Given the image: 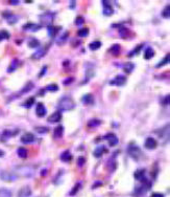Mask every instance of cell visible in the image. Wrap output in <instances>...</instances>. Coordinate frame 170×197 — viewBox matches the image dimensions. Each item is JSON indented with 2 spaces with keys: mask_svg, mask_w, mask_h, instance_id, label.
Listing matches in <instances>:
<instances>
[{
  "mask_svg": "<svg viewBox=\"0 0 170 197\" xmlns=\"http://www.w3.org/2000/svg\"><path fill=\"white\" fill-rule=\"evenodd\" d=\"M56 107H58L60 112L70 111V110L75 108V103L70 96H63V98H61L60 100H59Z\"/></svg>",
  "mask_w": 170,
  "mask_h": 197,
  "instance_id": "6da1fadb",
  "label": "cell"
},
{
  "mask_svg": "<svg viewBox=\"0 0 170 197\" xmlns=\"http://www.w3.org/2000/svg\"><path fill=\"white\" fill-rule=\"evenodd\" d=\"M14 173L19 177H32L34 174V169L30 166H17L14 170Z\"/></svg>",
  "mask_w": 170,
  "mask_h": 197,
  "instance_id": "7a4b0ae2",
  "label": "cell"
},
{
  "mask_svg": "<svg viewBox=\"0 0 170 197\" xmlns=\"http://www.w3.org/2000/svg\"><path fill=\"white\" fill-rule=\"evenodd\" d=\"M128 154L135 161H139L140 157L142 156V151L141 149L135 144H130L128 147Z\"/></svg>",
  "mask_w": 170,
  "mask_h": 197,
  "instance_id": "3957f363",
  "label": "cell"
},
{
  "mask_svg": "<svg viewBox=\"0 0 170 197\" xmlns=\"http://www.w3.org/2000/svg\"><path fill=\"white\" fill-rule=\"evenodd\" d=\"M53 18H54V14L50 13V12H46V13L42 14L40 16V20L44 25L49 26L53 21Z\"/></svg>",
  "mask_w": 170,
  "mask_h": 197,
  "instance_id": "277c9868",
  "label": "cell"
},
{
  "mask_svg": "<svg viewBox=\"0 0 170 197\" xmlns=\"http://www.w3.org/2000/svg\"><path fill=\"white\" fill-rule=\"evenodd\" d=\"M0 178H1V180H4V181H15V180H17L18 176L14 172L2 171L0 173Z\"/></svg>",
  "mask_w": 170,
  "mask_h": 197,
  "instance_id": "5b68a950",
  "label": "cell"
},
{
  "mask_svg": "<svg viewBox=\"0 0 170 197\" xmlns=\"http://www.w3.org/2000/svg\"><path fill=\"white\" fill-rule=\"evenodd\" d=\"M18 132H19V130L18 129H5L4 131H3L2 133H1V141H7V139H10L11 137L15 136V135L18 134Z\"/></svg>",
  "mask_w": 170,
  "mask_h": 197,
  "instance_id": "8992f818",
  "label": "cell"
},
{
  "mask_svg": "<svg viewBox=\"0 0 170 197\" xmlns=\"http://www.w3.org/2000/svg\"><path fill=\"white\" fill-rule=\"evenodd\" d=\"M126 83V78L122 75L116 76L112 81H110V85H115V86H123Z\"/></svg>",
  "mask_w": 170,
  "mask_h": 197,
  "instance_id": "52a82bcc",
  "label": "cell"
},
{
  "mask_svg": "<svg viewBox=\"0 0 170 197\" xmlns=\"http://www.w3.org/2000/svg\"><path fill=\"white\" fill-rule=\"evenodd\" d=\"M103 139H106V141H108V146H111V147L116 146L118 144V137L115 133H112V132L108 133V134H106L103 136Z\"/></svg>",
  "mask_w": 170,
  "mask_h": 197,
  "instance_id": "ba28073f",
  "label": "cell"
},
{
  "mask_svg": "<svg viewBox=\"0 0 170 197\" xmlns=\"http://www.w3.org/2000/svg\"><path fill=\"white\" fill-rule=\"evenodd\" d=\"M146 172H145V169H140V170H137L136 172H135L134 176L135 178H136L137 180H139V181H142L143 184H145V182H147V178H146Z\"/></svg>",
  "mask_w": 170,
  "mask_h": 197,
  "instance_id": "9c48e42d",
  "label": "cell"
},
{
  "mask_svg": "<svg viewBox=\"0 0 170 197\" xmlns=\"http://www.w3.org/2000/svg\"><path fill=\"white\" fill-rule=\"evenodd\" d=\"M147 182H145V184H143L141 187H139V188L136 189V191H135L134 194L136 195V197H141L142 195H144L145 193H147V191L149 190V187H150V184H146Z\"/></svg>",
  "mask_w": 170,
  "mask_h": 197,
  "instance_id": "30bf717a",
  "label": "cell"
},
{
  "mask_svg": "<svg viewBox=\"0 0 170 197\" xmlns=\"http://www.w3.org/2000/svg\"><path fill=\"white\" fill-rule=\"evenodd\" d=\"M144 146L146 149H148V150H153V149H155L158 146V141H155L153 137H147L146 139H145L144 141Z\"/></svg>",
  "mask_w": 170,
  "mask_h": 197,
  "instance_id": "8fae6325",
  "label": "cell"
},
{
  "mask_svg": "<svg viewBox=\"0 0 170 197\" xmlns=\"http://www.w3.org/2000/svg\"><path fill=\"white\" fill-rule=\"evenodd\" d=\"M102 7H103V15L106 16H111L114 14V9H113L112 4L110 3V1H102Z\"/></svg>",
  "mask_w": 170,
  "mask_h": 197,
  "instance_id": "7c38bea8",
  "label": "cell"
},
{
  "mask_svg": "<svg viewBox=\"0 0 170 197\" xmlns=\"http://www.w3.org/2000/svg\"><path fill=\"white\" fill-rule=\"evenodd\" d=\"M41 27H42V25H40V24L30 23V22H28V23L23 25V30H28V32H38V30H41Z\"/></svg>",
  "mask_w": 170,
  "mask_h": 197,
  "instance_id": "4fadbf2b",
  "label": "cell"
},
{
  "mask_svg": "<svg viewBox=\"0 0 170 197\" xmlns=\"http://www.w3.org/2000/svg\"><path fill=\"white\" fill-rule=\"evenodd\" d=\"M34 139H36L34 135L32 134V133H30V132L25 133V134H23L21 136V141L23 144H32V143H34Z\"/></svg>",
  "mask_w": 170,
  "mask_h": 197,
  "instance_id": "5bb4252c",
  "label": "cell"
},
{
  "mask_svg": "<svg viewBox=\"0 0 170 197\" xmlns=\"http://www.w3.org/2000/svg\"><path fill=\"white\" fill-rule=\"evenodd\" d=\"M108 152V149H106V146H98V147H96V149L94 150L93 154L95 157H97V158H99V157L102 156V154H104V153Z\"/></svg>",
  "mask_w": 170,
  "mask_h": 197,
  "instance_id": "9a60e30c",
  "label": "cell"
},
{
  "mask_svg": "<svg viewBox=\"0 0 170 197\" xmlns=\"http://www.w3.org/2000/svg\"><path fill=\"white\" fill-rule=\"evenodd\" d=\"M36 112H37V116H40V118H43V116H46L47 109H46V107L44 106V104H43V103H38V105H37Z\"/></svg>",
  "mask_w": 170,
  "mask_h": 197,
  "instance_id": "2e32d148",
  "label": "cell"
},
{
  "mask_svg": "<svg viewBox=\"0 0 170 197\" xmlns=\"http://www.w3.org/2000/svg\"><path fill=\"white\" fill-rule=\"evenodd\" d=\"M60 121H62V113L60 111H55L54 113L48 116L49 123H59Z\"/></svg>",
  "mask_w": 170,
  "mask_h": 197,
  "instance_id": "e0dca14e",
  "label": "cell"
},
{
  "mask_svg": "<svg viewBox=\"0 0 170 197\" xmlns=\"http://www.w3.org/2000/svg\"><path fill=\"white\" fill-rule=\"evenodd\" d=\"M60 30H61V26H52V25L47 26V32H48L49 37H55Z\"/></svg>",
  "mask_w": 170,
  "mask_h": 197,
  "instance_id": "ac0fdd59",
  "label": "cell"
},
{
  "mask_svg": "<svg viewBox=\"0 0 170 197\" xmlns=\"http://www.w3.org/2000/svg\"><path fill=\"white\" fill-rule=\"evenodd\" d=\"M116 167H117V164H116L115 156L111 157V158L108 161V164H106V168H108L110 172H114L116 170Z\"/></svg>",
  "mask_w": 170,
  "mask_h": 197,
  "instance_id": "d6986e66",
  "label": "cell"
},
{
  "mask_svg": "<svg viewBox=\"0 0 170 197\" xmlns=\"http://www.w3.org/2000/svg\"><path fill=\"white\" fill-rule=\"evenodd\" d=\"M64 134V127L62 125H59L56 128H54V131H53V137L54 138H61Z\"/></svg>",
  "mask_w": 170,
  "mask_h": 197,
  "instance_id": "ffe728a7",
  "label": "cell"
},
{
  "mask_svg": "<svg viewBox=\"0 0 170 197\" xmlns=\"http://www.w3.org/2000/svg\"><path fill=\"white\" fill-rule=\"evenodd\" d=\"M81 101L85 105H92L94 103V96H92L91 93H88V94H85L81 98Z\"/></svg>",
  "mask_w": 170,
  "mask_h": 197,
  "instance_id": "44dd1931",
  "label": "cell"
},
{
  "mask_svg": "<svg viewBox=\"0 0 170 197\" xmlns=\"http://www.w3.org/2000/svg\"><path fill=\"white\" fill-rule=\"evenodd\" d=\"M61 159L63 161H66V163H69V161H72V155H71V152L69 150H66L61 154Z\"/></svg>",
  "mask_w": 170,
  "mask_h": 197,
  "instance_id": "7402d4cb",
  "label": "cell"
},
{
  "mask_svg": "<svg viewBox=\"0 0 170 197\" xmlns=\"http://www.w3.org/2000/svg\"><path fill=\"white\" fill-rule=\"evenodd\" d=\"M100 125H101V121L98 120V118H92V120H90L88 122L87 126L89 128H96V127L100 126Z\"/></svg>",
  "mask_w": 170,
  "mask_h": 197,
  "instance_id": "603a6c76",
  "label": "cell"
},
{
  "mask_svg": "<svg viewBox=\"0 0 170 197\" xmlns=\"http://www.w3.org/2000/svg\"><path fill=\"white\" fill-rule=\"evenodd\" d=\"M46 48H40V49H38V52H36L34 54V56H32V58L34 59H41V58H43V57L46 55Z\"/></svg>",
  "mask_w": 170,
  "mask_h": 197,
  "instance_id": "cb8c5ba5",
  "label": "cell"
},
{
  "mask_svg": "<svg viewBox=\"0 0 170 197\" xmlns=\"http://www.w3.org/2000/svg\"><path fill=\"white\" fill-rule=\"evenodd\" d=\"M28 47L30 48H37V47H40V41L36 38H32L28 40Z\"/></svg>",
  "mask_w": 170,
  "mask_h": 197,
  "instance_id": "d4e9b609",
  "label": "cell"
},
{
  "mask_svg": "<svg viewBox=\"0 0 170 197\" xmlns=\"http://www.w3.org/2000/svg\"><path fill=\"white\" fill-rule=\"evenodd\" d=\"M18 65H19V61H18L17 59H14V60L12 61L11 65L9 66V68H7V73H13V71H15L16 69H17Z\"/></svg>",
  "mask_w": 170,
  "mask_h": 197,
  "instance_id": "484cf974",
  "label": "cell"
},
{
  "mask_svg": "<svg viewBox=\"0 0 170 197\" xmlns=\"http://www.w3.org/2000/svg\"><path fill=\"white\" fill-rule=\"evenodd\" d=\"M17 154H18V156H19L20 158H26V157H27L28 152H27V150H26L25 148L20 147V148H18Z\"/></svg>",
  "mask_w": 170,
  "mask_h": 197,
  "instance_id": "4316f807",
  "label": "cell"
},
{
  "mask_svg": "<svg viewBox=\"0 0 170 197\" xmlns=\"http://www.w3.org/2000/svg\"><path fill=\"white\" fill-rule=\"evenodd\" d=\"M153 56H155V50H153L151 47H147L146 50H145V53H144V59L149 60V59H151Z\"/></svg>",
  "mask_w": 170,
  "mask_h": 197,
  "instance_id": "83f0119b",
  "label": "cell"
},
{
  "mask_svg": "<svg viewBox=\"0 0 170 197\" xmlns=\"http://www.w3.org/2000/svg\"><path fill=\"white\" fill-rule=\"evenodd\" d=\"M101 45L102 43L100 41H93V42H91L89 44V48L91 50H97V49H99L101 47Z\"/></svg>",
  "mask_w": 170,
  "mask_h": 197,
  "instance_id": "f1b7e54d",
  "label": "cell"
},
{
  "mask_svg": "<svg viewBox=\"0 0 170 197\" xmlns=\"http://www.w3.org/2000/svg\"><path fill=\"white\" fill-rule=\"evenodd\" d=\"M13 193L12 191H10L9 189L5 188H0V197H12Z\"/></svg>",
  "mask_w": 170,
  "mask_h": 197,
  "instance_id": "f546056e",
  "label": "cell"
},
{
  "mask_svg": "<svg viewBox=\"0 0 170 197\" xmlns=\"http://www.w3.org/2000/svg\"><path fill=\"white\" fill-rule=\"evenodd\" d=\"M30 194H32V191H30V189L28 188V187H25V188L21 189V190L19 191L20 197H27V196H29Z\"/></svg>",
  "mask_w": 170,
  "mask_h": 197,
  "instance_id": "4dcf8cb0",
  "label": "cell"
},
{
  "mask_svg": "<svg viewBox=\"0 0 170 197\" xmlns=\"http://www.w3.org/2000/svg\"><path fill=\"white\" fill-rule=\"evenodd\" d=\"M122 68H123V70L125 71L126 73H130L133 70H134L135 65L133 64V63H130V62H128V63H126V64L122 65Z\"/></svg>",
  "mask_w": 170,
  "mask_h": 197,
  "instance_id": "1f68e13d",
  "label": "cell"
},
{
  "mask_svg": "<svg viewBox=\"0 0 170 197\" xmlns=\"http://www.w3.org/2000/svg\"><path fill=\"white\" fill-rule=\"evenodd\" d=\"M32 88H34V83H32V82H28V83H26L25 86L22 88V90L20 91V93H27V92L30 91Z\"/></svg>",
  "mask_w": 170,
  "mask_h": 197,
  "instance_id": "d6a6232c",
  "label": "cell"
},
{
  "mask_svg": "<svg viewBox=\"0 0 170 197\" xmlns=\"http://www.w3.org/2000/svg\"><path fill=\"white\" fill-rule=\"evenodd\" d=\"M120 50H121V47H120L119 44H114L112 47H111V49H110V52L112 53L113 55H115V56L119 55Z\"/></svg>",
  "mask_w": 170,
  "mask_h": 197,
  "instance_id": "836d02e7",
  "label": "cell"
},
{
  "mask_svg": "<svg viewBox=\"0 0 170 197\" xmlns=\"http://www.w3.org/2000/svg\"><path fill=\"white\" fill-rule=\"evenodd\" d=\"M10 37H11V35H10V33L7 30H0V42L2 40H7V39H10Z\"/></svg>",
  "mask_w": 170,
  "mask_h": 197,
  "instance_id": "e575fe53",
  "label": "cell"
},
{
  "mask_svg": "<svg viewBox=\"0 0 170 197\" xmlns=\"http://www.w3.org/2000/svg\"><path fill=\"white\" fill-rule=\"evenodd\" d=\"M89 35V28L88 27H83L77 32V36L78 37H81V38H85Z\"/></svg>",
  "mask_w": 170,
  "mask_h": 197,
  "instance_id": "d590c367",
  "label": "cell"
},
{
  "mask_svg": "<svg viewBox=\"0 0 170 197\" xmlns=\"http://www.w3.org/2000/svg\"><path fill=\"white\" fill-rule=\"evenodd\" d=\"M5 18H7V22H9L10 24H14L18 21V17L15 15H13V14H9V16L5 15Z\"/></svg>",
  "mask_w": 170,
  "mask_h": 197,
  "instance_id": "8d00e7d4",
  "label": "cell"
},
{
  "mask_svg": "<svg viewBox=\"0 0 170 197\" xmlns=\"http://www.w3.org/2000/svg\"><path fill=\"white\" fill-rule=\"evenodd\" d=\"M169 60H170V56H169V54L167 55V56L165 57V58L163 59V60L161 61V62L159 63V64H157V68H160V67H163V66H165V65H167L168 63H169Z\"/></svg>",
  "mask_w": 170,
  "mask_h": 197,
  "instance_id": "74e56055",
  "label": "cell"
},
{
  "mask_svg": "<svg viewBox=\"0 0 170 197\" xmlns=\"http://www.w3.org/2000/svg\"><path fill=\"white\" fill-rule=\"evenodd\" d=\"M142 46H143V44H140V45H139V46H136V47H135V48L133 49L132 52L128 53V57H134V56H136V55L138 54V53L141 50Z\"/></svg>",
  "mask_w": 170,
  "mask_h": 197,
  "instance_id": "f35d334b",
  "label": "cell"
},
{
  "mask_svg": "<svg viewBox=\"0 0 170 197\" xmlns=\"http://www.w3.org/2000/svg\"><path fill=\"white\" fill-rule=\"evenodd\" d=\"M45 90H47V91H58L59 90V86L58 84H49L48 86H46V88H45Z\"/></svg>",
  "mask_w": 170,
  "mask_h": 197,
  "instance_id": "ab89813d",
  "label": "cell"
},
{
  "mask_svg": "<svg viewBox=\"0 0 170 197\" xmlns=\"http://www.w3.org/2000/svg\"><path fill=\"white\" fill-rule=\"evenodd\" d=\"M128 34H130V30H128L126 27H120L119 28L120 37H122V38H126V37L128 36Z\"/></svg>",
  "mask_w": 170,
  "mask_h": 197,
  "instance_id": "60d3db41",
  "label": "cell"
},
{
  "mask_svg": "<svg viewBox=\"0 0 170 197\" xmlns=\"http://www.w3.org/2000/svg\"><path fill=\"white\" fill-rule=\"evenodd\" d=\"M162 16H163V18H165V19H168V18L170 17V7L169 5H166L165 9L163 10V12H162Z\"/></svg>",
  "mask_w": 170,
  "mask_h": 197,
  "instance_id": "b9f144b4",
  "label": "cell"
},
{
  "mask_svg": "<svg viewBox=\"0 0 170 197\" xmlns=\"http://www.w3.org/2000/svg\"><path fill=\"white\" fill-rule=\"evenodd\" d=\"M34 98H27L25 102H24L23 106L24 107H26V108H30L32 105H34Z\"/></svg>",
  "mask_w": 170,
  "mask_h": 197,
  "instance_id": "7bdbcfd3",
  "label": "cell"
},
{
  "mask_svg": "<svg viewBox=\"0 0 170 197\" xmlns=\"http://www.w3.org/2000/svg\"><path fill=\"white\" fill-rule=\"evenodd\" d=\"M84 23H85V19H84V17H81V16L76 17V19H75V25L81 26V25H83Z\"/></svg>",
  "mask_w": 170,
  "mask_h": 197,
  "instance_id": "ee69618b",
  "label": "cell"
},
{
  "mask_svg": "<svg viewBox=\"0 0 170 197\" xmlns=\"http://www.w3.org/2000/svg\"><path fill=\"white\" fill-rule=\"evenodd\" d=\"M36 131L38 133H47L48 128L47 127H36Z\"/></svg>",
  "mask_w": 170,
  "mask_h": 197,
  "instance_id": "f6af8a7d",
  "label": "cell"
},
{
  "mask_svg": "<svg viewBox=\"0 0 170 197\" xmlns=\"http://www.w3.org/2000/svg\"><path fill=\"white\" fill-rule=\"evenodd\" d=\"M81 182H78V184H75V186H74V188H73V190L70 192V195H75V194H76V192H77V191H78L79 189H81Z\"/></svg>",
  "mask_w": 170,
  "mask_h": 197,
  "instance_id": "bcb514c9",
  "label": "cell"
},
{
  "mask_svg": "<svg viewBox=\"0 0 170 197\" xmlns=\"http://www.w3.org/2000/svg\"><path fill=\"white\" fill-rule=\"evenodd\" d=\"M86 163V158L84 156H79L78 159H77V166L78 167H83L84 165H85Z\"/></svg>",
  "mask_w": 170,
  "mask_h": 197,
  "instance_id": "7dc6e473",
  "label": "cell"
},
{
  "mask_svg": "<svg viewBox=\"0 0 170 197\" xmlns=\"http://www.w3.org/2000/svg\"><path fill=\"white\" fill-rule=\"evenodd\" d=\"M169 100H170V96L167 94V96H165V98L162 100V104H163V105H165V106L169 105Z\"/></svg>",
  "mask_w": 170,
  "mask_h": 197,
  "instance_id": "c3c4849f",
  "label": "cell"
},
{
  "mask_svg": "<svg viewBox=\"0 0 170 197\" xmlns=\"http://www.w3.org/2000/svg\"><path fill=\"white\" fill-rule=\"evenodd\" d=\"M73 81H74V79H73V78H67L66 80H64V81H63V84H64V85H69V84H71Z\"/></svg>",
  "mask_w": 170,
  "mask_h": 197,
  "instance_id": "681fc988",
  "label": "cell"
},
{
  "mask_svg": "<svg viewBox=\"0 0 170 197\" xmlns=\"http://www.w3.org/2000/svg\"><path fill=\"white\" fill-rule=\"evenodd\" d=\"M46 71H47V66H44L42 68V71H41V73L39 75V77H43V76H44V73H46Z\"/></svg>",
  "mask_w": 170,
  "mask_h": 197,
  "instance_id": "f907efd6",
  "label": "cell"
},
{
  "mask_svg": "<svg viewBox=\"0 0 170 197\" xmlns=\"http://www.w3.org/2000/svg\"><path fill=\"white\" fill-rule=\"evenodd\" d=\"M151 197H164V195L162 193H153Z\"/></svg>",
  "mask_w": 170,
  "mask_h": 197,
  "instance_id": "816d5d0a",
  "label": "cell"
},
{
  "mask_svg": "<svg viewBox=\"0 0 170 197\" xmlns=\"http://www.w3.org/2000/svg\"><path fill=\"white\" fill-rule=\"evenodd\" d=\"M47 173H48V170H47V169H43L42 171H41V175H42V176L47 175Z\"/></svg>",
  "mask_w": 170,
  "mask_h": 197,
  "instance_id": "f5cc1de1",
  "label": "cell"
},
{
  "mask_svg": "<svg viewBox=\"0 0 170 197\" xmlns=\"http://www.w3.org/2000/svg\"><path fill=\"white\" fill-rule=\"evenodd\" d=\"M10 3H11L12 5H17L20 3V1H18V0H14V1H10Z\"/></svg>",
  "mask_w": 170,
  "mask_h": 197,
  "instance_id": "db71d44e",
  "label": "cell"
},
{
  "mask_svg": "<svg viewBox=\"0 0 170 197\" xmlns=\"http://www.w3.org/2000/svg\"><path fill=\"white\" fill-rule=\"evenodd\" d=\"M4 151H2V150H0V157H2V156H4Z\"/></svg>",
  "mask_w": 170,
  "mask_h": 197,
  "instance_id": "11a10c76",
  "label": "cell"
},
{
  "mask_svg": "<svg viewBox=\"0 0 170 197\" xmlns=\"http://www.w3.org/2000/svg\"><path fill=\"white\" fill-rule=\"evenodd\" d=\"M70 3H72V4H70V7H72V9H73V7H75V3H76V2H75V1H72V2H70Z\"/></svg>",
  "mask_w": 170,
  "mask_h": 197,
  "instance_id": "9f6ffc18",
  "label": "cell"
},
{
  "mask_svg": "<svg viewBox=\"0 0 170 197\" xmlns=\"http://www.w3.org/2000/svg\"><path fill=\"white\" fill-rule=\"evenodd\" d=\"M97 186H101V182H97V184H95L93 186V189H95V187H97Z\"/></svg>",
  "mask_w": 170,
  "mask_h": 197,
  "instance_id": "6f0895ef",
  "label": "cell"
}]
</instances>
